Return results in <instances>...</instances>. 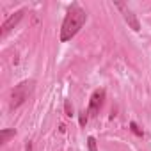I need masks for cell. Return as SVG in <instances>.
Returning a JSON list of instances; mask_svg holds the SVG:
<instances>
[{
    "instance_id": "2",
    "label": "cell",
    "mask_w": 151,
    "mask_h": 151,
    "mask_svg": "<svg viewBox=\"0 0 151 151\" xmlns=\"http://www.w3.org/2000/svg\"><path fill=\"white\" fill-rule=\"evenodd\" d=\"M34 87H36V82L30 78V80H23V82H20L18 86H14V89H13V93H11V103H9V107L11 109H18V107H22L29 98H30V94L34 93Z\"/></svg>"
},
{
    "instance_id": "11",
    "label": "cell",
    "mask_w": 151,
    "mask_h": 151,
    "mask_svg": "<svg viewBox=\"0 0 151 151\" xmlns=\"http://www.w3.org/2000/svg\"><path fill=\"white\" fill-rule=\"evenodd\" d=\"M25 151H32V142H27V146H25Z\"/></svg>"
},
{
    "instance_id": "4",
    "label": "cell",
    "mask_w": 151,
    "mask_h": 151,
    "mask_svg": "<svg viewBox=\"0 0 151 151\" xmlns=\"http://www.w3.org/2000/svg\"><path fill=\"white\" fill-rule=\"evenodd\" d=\"M23 14H25V9H20V11H16L14 14H11L4 23H2V30H0V34H2V37L4 36H7L20 22H22V18H23Z\"/></svg>"
},
{
    "instance_id": "8",
    "label": "cell",
    "mask_w": 151,
    "mask_h": 151,
    "mask_svg": "<svg viewBox=\"0 0 151 151\" xmlns=\"http://www.w3.org/2000/svg\"><path fill=\"white\" fill-rule=\"evenodd\" d=\"M64 112H66V116H68V117L75 116V114H73V105H71V101H69V100H66V101H64Z\"/></svg>"
},
{
    "instance_id": "7",
    "label": "cell",
    "mask_w": 151,
    "mask_h": 151,
    "mask_svg": "<svg viewBox=\"0 0 151 151\" xmlns=\"http://www.w3.org/2000/svg\"><path fill=\"white\" fill-rule=\"evenodd\" d=\"M130 130H132V132H133V133H135L137 137H142V135H144V132H142V130L139 128V124H137L135 121H132V123H130Z\"/></svg>"
},
{
    "instance_id": "10",
    "label": "cell",
    "mask_w": 151,
    "mask_h": 151,
    "mask_svg": "<svg viewBox=\"0 0 151 151\" xmlns=\"http://www.w3.org/2000/svg\"><path fill=\"white\" fill-rule=\"evenodd\" d=\"M87 119H89V114H87V112H80V116H78V121H80V126H86V123H87Z\"/></svg>"
},
{
    "instance_id": "1",
    "label": "cell",
    "mask_w": 151,
    "mask_h": 151,
    "mask_svg": "<svg viewBox=\"0 0 151 151\" xmlns=\"http://www.w3.org/2000/svg\"><path fill=\"white\" fill-rule=\"evenodd\" d=\"M86 22H87V11L82 9L78 2H73L68 7V13L64 16L62 27H60V41L66 43V41L73 39L80 32V29L84 27Z\"/></svg>"
},
{
    "instance_id": "5",
    "label": "cell",
    "mask_w": 151,
    "mask_h": 151,
    "mask_svg": "<svg viewBox=\"0 0 151 151\" xmlns=\"http://www.w3.org/2000/svg\"><path fill=\"white\" fill-rule=\"evenodd\" d=\"M119 9H123V16H124V22L130 25V29L132 30H135V32H139L140 30V23H139V20H137V16H135V13L133 11H130L124 4H121V2H114Z\"/></svg>"
},
{
    "instance_id": "6",
    "label": "cell",
    "mask_w": 151,
    "mask_h": 151,
    "mask_svg": "<svg viewBox=\"0 0 151 151\" xmlns=\"http://www.w3.org/2000/svg\"><path fill=\"white\" fill-rule=\"evenodd\" d=\"M16 135V130L14 128H4L2 132H0V144H6L11 137Z\"/></svg>"
},
{
    "instance_id": "9",
    "label": "cell",
    "mask_w": 151,
    "mask_h": 151,
    "mask_svg": "<svg viewBox=\"0 0 151 151\" xmlns=\"http://www.w3.org/2000/svg\"><path fill=\"white\" fill-rule=\"evenodd\" d=\"M87 146H89V151H98V146H96V139L94 137H89L87 139Z\"/></svg>"
},
{
    "instance_id": "3",
    "label": "cell",
    "mask_w": 151,
    "mask_h": 151,
    "mask_svg": "<svg viewBox=\"0 0 151 151\" xmlns=\"http://www.w3.org/2000/svg\"><path fill=\"white\" fill-rule=\"evenodd\" d=\"M103 101H105V89H96L91 96V101H89V109H87V114L91 117L98 116L100 109L103 107Z\"/></svg>"
}]
</instances>
